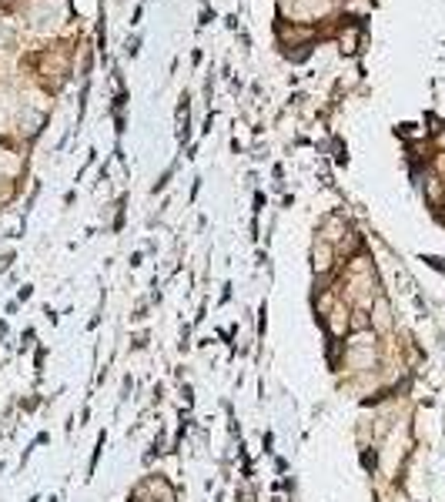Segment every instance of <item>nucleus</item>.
I'll list each match as a JSON object with an SVG mask.
<instances>
[{"label": "nucleus", "mask_w": 445, "mask_h": 502, "mask_svg": "<svg viewBox=\"0 0 445 502\" xmlns=\"http://www.w3.org/2000/svg\"><path fill=\"white\" fill-rule=\"evenodd\" d=\"M375 325L378 328L389 325V305H385V301H378V308H375Z\"/></svg>", "instance_id": "nucleus-3"}, {"label": "nucleus", "mask_w": 445, "mask_h": 502, "mask_svg": "<svg viewBox=\"0 0 445 502\" xmlns=\"http://www.w3.org/2000/svg\"><path fill=\"white\" fill-rule=\"evenodd\" d=\"M315 272L318 275H325L328 268H332V258H335V251H332V245L328 241H321V245H315Z\"/></svg>", "instance_id": "nucleus-1"}, {"label": "nucleus", "mask_w": 445, "mask_h": 502, "mask_svg": "<svg viewBox=\"0 0 445 502\" xmlns=\"http://www.w3.org/2000/svg\"><path fill=\"white\" fill-rule=\"evenodd\" d=\"M355 44H358V30L352 27L348 34H341V50H345V54H355V50H358Z\"/></svg>", "instance_id": "nucleus-2"}]
</instances>
